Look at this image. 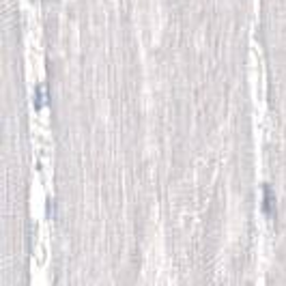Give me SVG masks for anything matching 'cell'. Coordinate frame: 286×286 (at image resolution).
<instances>
[{
  "label": "cell",
  "mask_w": 286,
  "mask_h": 286,
  "mask_svg": "<svg viewBox=\"0 0 286 286\" xmlns=\"http://www.w3.org/2000/svg\"><path fill=\"white\" fill-rule=\"evenodd\" d=\"M273 202H276V198H273V194H271V188L265 185L263 188V209L269 217H276V204Z\"/></svg>",
  "instance_id": "6da1fadb"
}]
</instances>
